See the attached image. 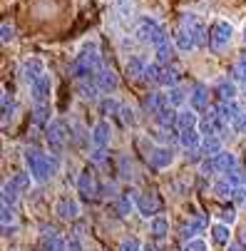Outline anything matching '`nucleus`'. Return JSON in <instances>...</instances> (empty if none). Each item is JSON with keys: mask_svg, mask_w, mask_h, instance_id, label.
I'll return each mask as SVG.
<instances>
[{"mask_svg": "<svg viewBox=\"0 0 246 251\" xmlns=\"http://www.w3.org/2000/svg\"><path fill=\"white\" fill-rule=\"evenodd\" d=\"M142 251H159V249H157L154 244H145V246H142Z\"/></svg>", "mask_w": 246, "mask_h": 251, "instance_id": "6e6d98bb", "label": "nucleus"}, {"mask_svg": "<svg viewBox=\"0 0 246 251\" xmlns=\"http://www.w3.org/2000/svg\"><path fill=\"white\" fill-rule=\"evenodd\" d=\"M159 75H162V65L159 62H152V65H147L142 80L145 82H159Z\"/></svg>", "mask_w": 246, "mask_h": 251, "instance_id": "79ce46f5", "label": "nucleus"}, {"mask_svg": "<svg viewBox=\"0 0 246 251\" xmlns=\"http://www.w3.org/2000/svg\"><path fill=\"white\" fill-rule=\"evenodd\" d=\"M177 115H179V112L174 110V107H169V104H167V107H164V110H162L154 120H157V125H159L162 129H174V127H177Z\"/></svg>", "mask_w": 246, "mask_h": 251, "instance_id": "a878e982", "label": "nucleus"}, {"mask_svg": "<svg viewBox=\"0 0 246 251\" xmlns=\"http://www.w3.org/2000/svg\"><path fill=\"white\" fill-rule=\"evenodd\" d=\"M214 194L219 197V199H229V197H234V187L226 182V176H221V179H217V182H214Z\"/></svg>", "mask_w": 246, "mask_h": 251, "instance_id": "ea45409f", "label": "nucleus"}, {"mask_svg": "<svg viewBox=\"0 0 246 251\" xmlns=\"http://www.w3.org/2000/svg\"><path fill=\"white\" fill-rule=\"evenodd\" d=\"M55 214H57L60 219H65V222H73V219L80 217V201H77L75 197L65 194V197L57 199V204H55Z\"/></svg>", "mask_w": 246, "mask_h": 251, "instance_id": "ddd939ff", "label": "nucleus"}, {"mask_svg": "<svg viewBox=\"0 0 246 251\" xmlns=\"http://www.w3.org/2000/svg\"><path fill=\"white\" fill-rule=\"evenodd\" d=\"M236 62H239V65H241V67L246 70V50H244V52L239 55V60H236Z\"/></svg>", "mask_w": 246, "mask_h": 251, "instance_id": "5fc2aeb1", "label": "nucleus"}, {"mask_svg": "<svg viewBox=\"0 0 246 251\" xmlns=\"http://www.w3.org/2000/svg\"><path fill=\"white\" fill-rule=\"evenodd\" d=\"M25 164H27V172L32 174V179L38 184H45L60 172V157L57 154H45L40 150H25Z\"/></svg>", "mask_w": 246, "mask_h": 251, "instance_id": "f257e3e1", "label": "nucleus"}, {"mask_svg": "<svg viewBox=\"0 0 246 251\" xmlns=\"http://www.w3.org/2000/svg\"><path fill=\"white\" fill-rule=\"evenodd\" d=\"M231 129L236 134H246V110H239L236 117L231 120Z\"/></svg>", "mask_w": 246, "mask_h": 251, "instance_id": "37998d69", "label": "nucleus"}, {"mask_svg": "<svg viewBox=\"0 0 246 251\" xmlns=\"http://www.w3.org/2000/svg\"><path fill=\"white\" fill-rule=\"evenodd\" d=\"M77 92H80V100H85V102H97V85L92 82L90 85V80H80V85H77Z\"/></svg>", "mask_w": 246, "mask_h": 251, "instance_id": "c9c22d12", "label": "nucleus"}, {"mask_svg": "<svg viewBox=\"0 0 246 251\" xmlns=\"http://www.w3.org/2000/svg\"><path fill=\"white\" fill-rule=\"evenodd\" d=\"M90 159H92L95 164H104V162H107V150H97V147H92Z\"/></svg>", "mask_w": 246, "mask_h": 251, "instance_id": "de8ad7c7", "label": "nucleus"}, {"mask_svg": "<svg viewBox=\"0 0 246 251\" xmlns=\"http://www.w3.org/2000/svg\"><path fill=\"white\" fill-rule=\"evenodd\" d=\"M18 199H20V192L15 189L13 182H5L3 184V206H18Z\"/></svg>", "mask_w": 246, "mask_h": 251, "instance_id": "e433bc0d", "label": "nucleus"}, {"mask_svg": "<svg viewBox=\"0 0 246 251\" xmlns=\"http://www.w3.org/2000/svg\"><path fill=\"white\" fill-rule=\"evenodd\" d=\"M179 25H182V27H187V30L194 35L197 48L209 45V27L204 25V20H201L199 15H194V13H184V15H182V20H179Z\"/></svg>", "mask_w": 246, "mask_h": 251, "instance_id": "423d86ee", "label": "nucleus"}, {"mask_svg": "<svg viewBox=\"0 0 246 251\" xmlns=\"http://www.w3.org/2000/svg\"><path fill=\"white\" fill-rule=\"evenodd\" d=\"M241 40H244V45H246V27H244V32H241Z\"/></svg>", "mask_w": 246, "mask_h": 251, "instance_id": "13d9d810", "label": "nucleus"}, {"mask_svg": "<svg viewBox=\"0 0 246 251\" xmlns=\"http://www.w3.org/2000/svg\"><path fill=\"white\" fill-rule=\"evenodd\" d=\"M182 251H206V241L204 239H192V241L184 244Z\"/></svg>", "mask_w": 246, "mask_h": 251, "instance_id": "49530a36", "label": "nucleus"}, {"mask_svg": "<svg viewBox=\"0 0 246 251\" xmlns=\"http://www.w3.org/2000/svg\"><path fill=\"white\" fill-rule=\"evenodd\" d=\"M99 112L104 115V117H120V112H122V102L120 100H115V97H104L102 102H99Z\"/></svg>", "mask_w": 246, "mask_h": 251, "instance_id": "2f4dec72", "label": "nucleus"}, {"mask_svg": "<svg viewBox=\"0 0 246 251\" xmlns=\"http://www.w3.org/2000/svg\"><path fill=\"white\" fill-rule=\"evenodd\" d=\"M0 30H3V38H0V40H3V45H8V43H13V40H15V25H13V23H8V20H5Z\"/></svg>", "mask_w": 246, "mask_h": 251, "instance_id": "a18cd8bd", "label": "nucleus"}, {"mask_svg": "<svg viewBox=\"0 0 246 251\" xmlns=\"http://www.w3.org/2000/svg\"><path fill=\"white\" fill-rule=\"evenodd\" d=\"M172 40H174V48H177L179 52H192V50H197V40H194V35L187 30V27H177L174 30V35H172Z\"/></svg>", "mask_w": 246, "mask_h": 251, "instance_id": "dca6fc26", "label": "nucleus"}, {"mask_svg": "<svg viewBox=\"0 0 246 251\" xmlns=\"http://www.w3.org/2000/svg\"><path fill=\"white\" fill-rule=\"evenodd\" d=\"M167 104H169V102H167V95H162V92H149V95L145 97V102H142V110H145L147 115L157 117Z\"/></svg>", "mask_w": 246, "mask_h": 251, "instance_id": "f3484780", "label": "nucleus"}, {"mask_svg": "<svg viewBox=\"0 0 246 251\" xmlns=\"http://www.w3.org/2000/svg\"><path fill=\"white\" fill-rule=\"evenodd\" d=\"M120 120H122V125H124V127H137V112H134V107H129V104H122Z\"/></svg>", "mask_w": 246, "mask_h": 251, "instance_id": "a19ab883", "label": "nucleus"}, {"mask_svg": "<svg viewBox=\"0 0 246 251\" xmlns=\"http://www.w3.org/2000/svg\"><path fill=\"white\" fill-rule=\"evenodd\" d=\"M189 107L199 115V112H209V87L204 82H197L192 90H189Z\"/></svg>", "mask_w": 246, "mask_h": 251, "instance_id": "4468645a", "label": "nucleus"}, {"mask_svg": "<svg viewBox=\"0 0 246 251\" xmlns=\"http://www.w3.org/2000/svg\"><path fill=\"white\" fill-rule=\"evenodd\" d=\"M30 95H32V104H50V95H52V77L45 73L30 85Z\"/></svg>", "mask_w": 246, "mask_h": 251, "instance_id": "6e6552de", "label": "nucleus"}, {"mask_svg": "<svg viewBox=\"0 0 246 251\" xmlns=\"http://www.w3.org/2000/svg\"><path fill=\"white\" fill-rule=\"evenodd\" d=\"M229 251H244V244H236V241H231V244H229Z\"/></svg>", "mask_w": 246, "mask_h": 251, "instance_id": "864d4df0", "label": "nucleus"}, {"mask_svg": "<svg viewBox=\"0 0 246 251\" xmlns=\"http://www.w3.org/2000/svg\"><path fill=\"white\" fill-rule=\"evenodd\" d=\"M201 132L199 129H187V132H179V145L187 150V152H199L201 150Z\"/></svg>", "mask_w": 246, "mask_h": 251, "instance_id": "aec40b11", "label": "nucleus"}, {"mask_svg": "<svg viewBox=\"0 0 246 251\" xmlns=\"http://www.w3.org/2000/svg\"><path fill=\"white\" fill-rule=\"evenodd\" d=\"M15 222H18V211L13 206H3V217H0V224H3V236H10V231H15Z\"/></svg>", "mask_w": 246, "mask_h": 251, "instance_id": "c756f323", "label": "nucleus"}, {"mask_svg": "<svg viewBox=\"0 0 246 251\" xmlns=\"http://www.w3.org/2000/svg\"><path fill=\"white\" fill-rule=\"evenodd\" d=\"M120 251H142V244H139L137 239H124L120 244Z\"/></svg>", "mask_w": 246, "mask_h": 251, "instance_id": "8fccbe9b", "label": "nucleus"}, {"mask_svg": "<svg viewBox=\"0 0 246 251\" xmlns=\"http://www.w3.org/2000/svg\"><path fill=\"white\" fill-rule=\"evenodd\" d=\"M214 167H217V174H229L231 169H236L239 164H236V154L234 152H229V150H221L217 157H214Z\"/></svg>", "mask_w": 246, "mask_h": 251, "instance_id": "6ab92c4d", "label": "nucleus"}, {"mask_svg": "<svg viewBox=\"0 0 246 251\" xmlns=\"http://www.w3.org/2000/svg\"><path fill=\"white\" fill-rule=\"evenodd\" d=\"M112 142V125L107 120H99L95 127H92V147L97 150H107Z\"/></svg>", "mask_w": 246, "mask_h": 251, "instance_id": "2eb2a0df", "label": "nucleus"}, {"mask_svg": "<svg viewBox=\"0 0 246 251\" xmlns=\"http://www.w3.org/2000/svg\"><path fill=\"white\" fill-rule=\"evenodd\" d=\"M224 147H221V137H204V142H201V154L204 157H217L219 152H221Z\"/></svg>", "mask_w": 246, "mask_h": 251, "instance_id": "7c9ffc66", "label": "nucleus"}, {"mask_svg": "<svg viewBox=\"0 0 246 251\" xmlns=\"http://www.w3.org/2000/svg\"><path fill=\"white\" fill-rule=\"evenodd\" d=\"M99 182H97V176H95V172L92 169H82L80 172V176H77V192L82 194V197H87V199H95V197H99Z\"/></svg>", "mask_w": 246, "mask_h": 251, "instance_id": "f8f14e48", "label": "nucleus"}, {"mask_svg": "<svg viewBox=\"0 0 246 251\" xmlns=\"http://www.w3.org/2000/svg\"><path fill=\"white\" fill-rule=\"evenodd\" d=\"M189 100V90H184V87H172L169 92H167V102H169V107H174V110H182V104Z\"/></svg>", "mask_w": 246, "mask_h": 251, "instance_id": "bb28decb", "label": "nucleus"}, {"mask_svg": "<svg viewBox=\"0 0 246 251\" xmlns=\"http://www.w3.org/2000/svg\"><path fill=\"white\" fill-rule=\"evenodd\" d=\"M99 197H120L117 194V184L112 182V184H102L99 187Z\"/></svg>", "mask_w": 246, "mask_h": 251, "instance_id": "3c124183", "label": "nucleus"}, {"mask_svg": "<svg viewBox=\"0 0 246 251\" xmlns=\"http://www.w3.org/2000/svg\"><path fill=\"white\" fill-rule=\"evenodd\" d=\"M134 40L142 43V45H152V48H159L162 43L169 40V35L164 30V25L157 20V18H139V23L134 25Z\"/></svg>", "mask_w": 246, "mask_h": 251, "instance_id": "7ed1b4c3", "label": "nucleus"}, {"mask_svg": "<svg viewBox=\"0 0 246 251\" xmlns=\"http://www.w3.org/2000/svg\"><path fill=\"white\" fill-rule=\"evenodd\" d=\"M149 231H152V236L154 239H164L167 234H169V222H167V217H154V219H149Z\"/></svg>", "mask_w": 246, "mask_h": 251, "instance_id": "f704fd0d", "label": "nucleus"}, {"mask_svg": "<svg viewBox=\"0 0 246 251\" xmlns=\"http://www.w3.org/2000/svg\"><path fill=\"white\" fill-rule=\"evenodd\" d=\"M204 229H206V217H204V214H194V217L189 219V224L184 226V239L192 241V239H197Z\"/></svg>", "mask_w": 246, "mask_h": 251, "instance_id": "5701e85b", "label": "nucleus"}, {"mask_svg": "<svg viewBox=\"0 0 246 251\" xmlns=\"http://www.w3.org/2000/svg\"><path fill=\"white\" fill-rule=\"evenodd\" d=\"M214 92H217L219 102H236V82L229 77H219L214 85Z\"/></svg>", "mask_w": 246, "mask_h": 251, "instance_id": "a211bd4d", "label": "nucleus"}, {"mask_svg": "<svg viewBox=\"0 0 246 251\" xmlns=\"http://www.w3.org/2000/svg\"><path fill=\"white\" fill-rule=\"evenodd\" d=\"M67 139H70V129L62 120H52L48 127H45V142H48V147L52 154H60L67 145Z\"/></svg>", "mask_w": 246, "mask_h": 251, "instance_id": "39448f33", "label": "nucleus"}, {"mask_svg": "<svg viewBox=\"0 0 246 251\" xmlns=\"http://www.w3.org/2000/svg\"><path fill=\"white\" fill-rule=\"evenodd\" d=\"M10 182H13V184H15V189L23 194V192H27V189L32 187L35 179H32V174H30V172H18V174L10 179Z\"/></svg>", "mask_w": 246, "mask_h": 251, "instance_id": "58836bf2", "label": "nucleus"}, {"mask_svg": "<svg viewBox=\"0 0 246 251\" xmlns=\"http://www.w3.org/2000/svg\"><path fill=\"white\" fill-rule=\"evenodd\" d=\"M102 67V55L97 40H87L82 50L75 55V60L70 62V75L77 80H87L90 75H97V70Z\"/></svg>", "mask_w": 246, "mask_h": 251, "instance_id": "f03ea898", "label": "nucleus"}, {"mask_svg": "<svg viewBox=\"0 0 246 251\" xmlns=\"http://www.w3.org/2000/svg\"><path fill=\"white\" fill-rule=\"evenodd\" d=\"M241 244H244V246H246V231H244V236H241Z\"/></svg>", "mask_w": 246, "mask_h": 251, "instance_id": "bf43d9fd", "label": "nucleus"}, {"mask_svg": "<svg viewBox=\"0 0 246 251\" xmlns=\"http://www.w3.org/2000/svg\"><path fill=\"white\" fill-rule=\"evenodd\" d=\"M50 115H52L50 104H32V122L38 125V127H48L52 122Z\"/></svg>", "mask_w": 246, "mask_h": 251, "instance_id": "cd10ccee", "label": "nucleus"}, {"mask_svg": "<svg viewBox=\"0 0 246 251\" xmlns=\"http://www.w3.org/2000/svg\"><path fill=\"white\" fill-rule=\"evenodd\" d=\"M179 77H182V73H179V67L177 65H164L162 67V75H159V82L157 85H162V87H177V82H179Z\"/></svg>", "mask_w": 246, "mask_h": 251, "instance_id": "412c9836", "label": "nucleus"}, {"mask_svg": "<svg viewBox=\"0 0 246 251\" xmlns=\"http://www.w3.org/2000/svg\"><path fill=\"white\" fill-rule=\"evenodd\" d=\"M48 70H45V62H43V57H27L23 65H20V80L30 87L35 80H38L40 75H45Z\"/></svg>", "mask_w": 246, "mask_h": 251, "instance_id": "9d476101", "label": "nucleus"}, {"mask_svg": "<svg viewBox=\"0 0 246 251\" xmlns=\"http://www.w3.org/2000/svg\"><path fill=\"white\" fill-rule=\"evenodd\" d=\"M177 129L179 132L199 129V115L194 110H179V115H177Z\"/></svg>", "mask_w": 246, "mask_h": 251, "instance_id": "4be33fe9", "label": "nucleus"}, {"mask_svg": "<svg viewBox=\"0 0 246 251\" xmlns=\"http://www.w3.org/2000/svg\"><path fill=\"white\" fill-rule=\"evenodd\" d=\"M217 217H219V222H221V224H226V226H231V224L236 222V209H231V206H226V209H221V211L217 214Z\"/></svg>", "mask_w": 246, "mask_h": 251, "instance_id": "c03bdc74", "label": "nucleus"}, {"mask_svg": "<svg viewBox=\"0 0 246 251\" xmlns=\"http://www.w3.org/2000/svg\"><path fill=\"white\" fill-rule=\"evenodd\" d=\"M70 139L77 147H85V145H92V132H87L80 122H75V125H70Z\"/></svg>", "mask_w": 246, "mask_h": 251, "instance_id": "393cba45", "label": "nucleus"}, {"mask_svg": "<svg viewBox=\"0 0 246 251\" xmlns=\"http://www.w3.org/2000/svg\"><path fill=\"white\" fill-rule=\"evenodd\" d=\"M145 70H147V62H145L142 55H129V60H127V65H124L127 77H139V80H142Z\"/></svg>", "mask_w": 246, "mask_h": 251, "instance_id": "b1692460", "label": "nucleus"}, {"mask_svg": "<svg viewBox=\"0 0 246 251\" xmlns=\"http://www.w3.org/2000/svg\"><path fill=\"white\" fill-rule=\"evenodd\" d=\"M234 43V25L226 20H217L209 27V48L214 52H224L229 50V45Z\"/></svg>", "mask_w": 246, "mask_h": 251, "instance_id": "20e7f679", "label": "nucleus"}, {"mask_svg": "<svg viewBox=\"0 0 246 251\" xmlns=\"http://www.w3.org/2000/svg\"><path fill=\"white\" fill-rule=\"evenodd\" d=\"M134 201H137V211L147 219H154L159 217V209H162V199L154 194V192H142V194H134Z\"/></svg>", "mask_w": 246, "mask_h": 251, "instance_id": "0eeeda50", "label": "nucleus"}, {"mask_svg": "<svg viewBox=\"0 0 246 251\" xmlns=\"http://www.w3.org/2000/svg\"><path fill=\"white\" fill-rule=\"evenodd\" d=\"M134 209H137L134 197H129V194H120L117 197V214L120 217H127V214H132Z\"/></svg>", "mask_w": 246, "mask_h": 251, "instance_id": "4c0bfd02", "label": "nucleus"}, {"mask_svg": "<svg viewBox=\"0 0 246 251\" xmlns=\"http://www.w3.org/2000/svg\"><path fill=\"white\" fill-rule=\"evenodd\" d=\"M212 241L214 244H219V246H229L231 244V226H226V224H214L212 226Z\"/></svg>", "mask_w": 246, "mask_h": 251, "instance_id": "c85d7f7f", "label": "nucleus"}, {"mask_svg": "<svg viewBox=\"0 0 246 251\" xmlns=\"http://www.w3.org/2000/svg\"><path fill=\"white\" fill-rule=\"evenodd\" d=\"M236 204H246V187H239V189H234V197H231Z\"/></svg>", "mask_w": 246, "mask_h": 251, "instance_id": "603ef678", "label": "nucleus"}, {"mask_svg": "<svg viewBox=\"0 0 246 251\" xmlns=\"http://www.w3.org/2000/svg\"><path fill=\"white\" fill-rule=\"evenodd\" d=\"M95 85H97V90H99V92H104V95H112V92L120 87V75L115 73L112 67L102 65V67L97 70V75H95Z\"/></svg>", "mask_w": 246, "mask_h": 251, "instance_id": "1a4fd4ad", "label": "nucleus"}, {"mask_svg": "<svg viewBox=\"0 0 246 251\" xmlns=\"http://www.w3.org/2000/svg\"><path fill=\"white\" fill-rule=\"evenodd\" d=\"M147 162L152 169H167L174 164V150L169 145H159V147H152L149 154H147Z\"/></svg>", "mask_w": 246, "mask_h": 251, "instance_id": "9b49d317", "label": "nucleus"}, {"mask_svg": "<svg viewBox=\"0 0 246 251\" xmlns=\"http://www.w3.org/2000/svg\"><path fill=\"white\" fill-rule=\"evenodd\" d=\"M120 174H122L124 179H129V176L134 174V169H132V162H129V157H122V159H120Z\"/></svg>", "mask_w": 246, "mask_h": 251, "instance_id": "09e8293b", "label": "nucleus"}, {"mask_svg": "<svg viewBox=\"0 0 246 251\" xmlns=\"http://www.w3.org/2000/svg\"><path fill=\"white\" fill-rule=\"evenodd\" d=\"M15 112H18L15 100L8 95V90H3V127H5L8 122H13V120H15Z\"/></svg>", "mask_w": 246, "mask_h": 251, "instance_id": "473e14b6", "label": "nucleus"}, {"mask_svg": "<svg viewBox=\"0 0 246 251\" xmlns=\"http://www.w3.org/2000/svg\"><path fill=\"white\" fill-rule=\"evenodd\" d=\"M174 40H167V43H162L159 48H154V52H157V62L159 65H172V57H174Z\"/></svg>", "mask_w": 246, "mask_h": 251, "instance_id": "72a5a7b5", "label": "nucleus"}, {"mask_svg": "<svg viewBox=\"0 0 246 251\" xmlns=\"http://www.w3.org/2000/svg\"><path fill=\"white\" fill-rule=\"evenodd\" d=\"M239 87H241V95H244V97H246V77H244V80H241V82H239Z\"/></svg>", "mask_w": 246, "mask_h": 251, "instance_id": "4d7b16f0", "label": "nucleus"}]
</instances>
